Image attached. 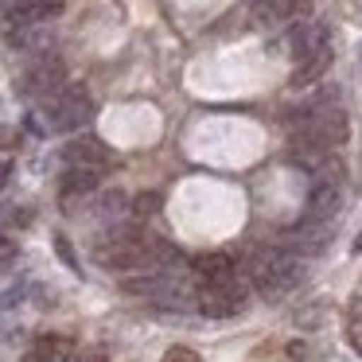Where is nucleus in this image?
<instances>
[{"instance_id": "obj_1", "label": "nucleus", "mask_w": 362, "mask_h": 362, "mask_svg": "<svg viewBox=\"0 0 362 362\" xmlns=\"http://www.w3.org/2000/svg\"><path fill=\"white\" fill-rule=\"evenodd\" d=\"M242 276L261 292V296H284L288 288H296L304 281V265L296 253H288L284 245H257L245 257Z\"/></svg>"}, {"instance_id": "obj_2", "label": "nucleus", "mask_w": 362, "mask_h": 362, "mask_svg": "<svg viewBox=\"0 0 362 362\" xmlns=\"http://www.w3.org/2000/svg\"><path fill=\"white\" fill-rule=\"evenodd\" d=\"M94 117V102L82 86H59L55 94L40 98V110L32 113V129L40 133H74Z\"/></svg>"}, {"instance_id": "obj_3", "label": "nucleus", "mask_w": 362, "mask_h": 362, "mask_svg": "<svg viewBox=\"0 0 362 362\" xmlns=\"http://www.w3.org/2000/svg\"><path fill=\"white\" fill-rule=\"evenodd\" d=\"M292 136H308V141L323 144V148H339V144H346V136H351V125H346V113L339 110V105L320 102V105H308V110L300 113Z\"/></svg>"}, {"instance_id": "obj_4", "label": "nucleus", "mask_w": 362, "mask_h": 362, "mask_svg": "<svg viewBox=\"0 0 362 362\" xmlns=\"http://www.w3.org/2000/svg\"><path fill=\"white\" fill-rule=\"evenodd\" d=\"M59 86H66V66H63V59L59 55H35V63L24 71V82H20V90H24L28 98H47V94H55Z\"/></svg>"}, {"instance_id": "obj_5", "label": "nucleus", "mask_w": 362, "mask_h": 362, "mask_svg": "<svg viewBox=\"0 0 362 362\" xmlns=\"http://www.w3.org/2000/svg\"><path fill=\"white\" fill-rule=\"evenodd\" d=\"M245 304V288L242 281H226V284H203L195 292V308L211 320H226V315H238Z\"/></svg>"}, {"instance_id": "obj_6", "label": "nucleus", "mask_w": 362, "mask_h": 362, "mask_svg": "<svg viewBox=\"0 0 362 362\" xmlns=\"http://www.w3.org/2000/svg\"><path fill=\"white\" fill-rule=\"evenodd\" d=\"M281 245L288 253H300V257H312V253H323L327 250V230H323V222L308 218L300 222V226H288L281 234Z\"/></svg>"}, {"instance_id": "obj_7", "label": "nucleus", "mask_w": 362, "mask_h": 362, "mask_svg": "<svg viewBox=\"0 0 362 362\" xmlns=\"http://www.w3.org/2000/svg\"><path fill=\"white\" fill-rule=\"evenodd\" d=\"M284 47H288V55L296 59H308L312 55V51H320V47H327V28L320 24V20H296V24H292V32L284 35Z\"/></svg>"}, {"instance_id": "obj_8", "label": "nucleus", "mask_w": 362, "mask_h": 362, "mask_svg": "<svg viewBox=\"0 0 362 362\" xmlns=\"http://www.w3.org/2000/svg\"><path fill=\"white\" fill-rule=\"evenodd\" d=\"M12 51H24V55H47L55 47V35H51L47 24H8L4 32Z\"/></svg>"}, {"instance_id": "obj_9", "label": "nucleus", "mask_w": 362, "mask_h": 362, "mask_svg": "<svg viewBox=\"0 0 362 362\" xmlns=\"http://www.w3.org/2000/svg\"><path fill=\"white\" fill-rule=\"evenodd\" d=\"M98 183H102V168H78V164H66V175L63 183H59V191H63V203H78V199H86L90 191H98Z\"/></svg>"}, {"instance_id": "obj_10", "label": "nucleus", "mask_w": 362, "mask_h": 362, "mask_svg": "<svg viewBox=\"0 0 362 362\" xmlns=\"http://www.w3.org/2000/svg\"><path fill=\"white\" fill-rule=\"evenodd\" d=\"M63 160L66 164H78V168H102L110 164V148H105L102 141H94V136H78V141H71L63 148Z\"/></svg>"}, {"instance_id": "obj_11", "label": "nucleus", "mask_w": 362, "mask_h": 362, "mask_svg": "<svg viewBox=\"0 0 362 362\" xmlns=\"http://www.w3.org/2000/svg\"><path fill=\"white\" fill-rule=\"evenodd\" d=\"M195 273L203 284H226V281H238L242 269H238V261L230 253H206V257L195 261Z\"/></svg>"}, {"instance_id": "obj_12", "label": "nucleus", "mask_w": 362, "mask_h": 362, "mask_svg": "<svg viewBox=\"0 0 362 362\" xmlns=\"http://www.w3.org/2000/svg\"><path fill=\"white\" fill-rule=\"evenodd\" d=\"M339 211V180H315L312 195H308V218L327 222Z\"/></svg>"}, {"instance_id": "obj_13", "label": "nucleus", "mask_w": 362, "mask_h": 362, "mask_svg": "<svg viewBox=\"0 0 362 362\" xmlns=\"http://www.w3.org/2000/svg\"><path fill=\"white\" fill-rule=\"evenodd\" d=\"M327 66H331V47H320V51H312L308 59H300L296 63V71H292V86H312V82H320L323 74H327Z\"/></svg>"}, {"instance_id": "obj_14", "label": "nucleus", "mask_w": 362, "mask_h": 362, "mask_svg": "<svg viewBox=\"0 0 362 362\" xmlns=\"http://www.w3.org/2000/svg\"><path fill=\"white\" fill-rule=\"evenodd\" d=\"M74 351V343L66 335H43L40 343H35V358L40 362H66Z\"/></svg>"}, {"instance_id": "obj_15", "label": "nucleus", "mask_w": 362, "mask_h": 362, "mask_svg": "<svg viewBox=\"0 0 362 362\" xmlns=\"http://www.w3.org/2000/svg\"><path fill=\"white\" fill-rule=\"evenodd\" d=\"M288 4L292 0H253V16H257L261 24H276V20L288 16Z\"/></svg>"}, {"instance_id": "obj_16", "label": "nucleus", "mask_w": 362, "mask_h": 362, "mask_svg": "<svg viewBox=\"0 0 362 362\" xmlns=\"http://www.w3.org/2000/svg\"><path fill=\"white\" fill-rule=\"evenodd\" d=\"M125 203L129 199L121 195V191H110V195H102V203H98V214H102L105 222H117V218H125Z\"/></svg>"}, {"instance_id": "obj_17", "label": "nucleus", "mask_w": 362, "mask_h": 362, "mask_svg": "<svg viewBox=\"0 0 362 362\" xmlns=\"http://www.w3.org/2000/svg\"><path fill=\"white\" fill-rule=\"evenodd\" d=\"M160 362H203V354L191 351V346H172V351H164Z\"/></svg>"}, {"instance_id": "obj_18", "label": "nucleus", "mask_w": 362, "mask_h": 362, "mask_svg": "<svg viewBox=\"0 0 362 362\" xmlns=\"http://www.w3.org/2000/svg\"><path fill=\"white\" fill-rule=\"evenodd\" d=\"M156 206H160V195H152V191H148V195H141L133 203V214H136V218H144V214H156Z\"/></svg>"}, {"instance_id": "obj_19", "label": "nucleus", "mask_w": 362, "mask_h": 362, "mask_svg": "<svg viewBox=\"0 0 362 362\" xmlns=\"http://www.w3.org/2000/svg\"><path fill=\"white\" fill-rule=\"evenodd\" d=\"M55 250H59V257H63L66 265L74 269V273H82V269H78V257H74V250L66 245V238H55Z\"/></svg>"}, {"instance_id": "obj_20", "label": "nucleus", "mask_w": 362, "mask_h": 362, "mask_svg": "<svg viewBox=\"0 0 362 362\" xmlns=\"http://www.w3.org/2000/svg\"><path fill=\"white\" fill-rule=\"evenodd\" d=\"M78 362H105V354H102V351H86Z\"/></svg>"}, {"instance_id": "obj_21", "label": "nucleus", "mask_w": 362, "mask_h": 362, "mask_svg": "<svg viewBox=\"0 0 362 362\" xmlns=\"http://www.w3.org/2000/svg\"><path fill=\"white\" fill-rule=\"evenodd\" d=\"M8 175H12V164H0V191H4V183H8Z\"/></svg>"}, {"instance_id": "obj_22", "label": "nucleus", "mask_w": 362, "mask_h": 362, "mask_svg": "<svg viewBox=\"0 0 362 362\" xmlns=\"http://www.w3.org/2000/svg\"><path fill=\"white\" fill-rule=\"evenodd\" d=\"M354 250H358V253H362V234H358V242H354Z\"/></svg>"}]
</instances>
